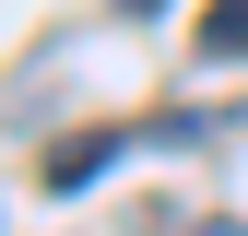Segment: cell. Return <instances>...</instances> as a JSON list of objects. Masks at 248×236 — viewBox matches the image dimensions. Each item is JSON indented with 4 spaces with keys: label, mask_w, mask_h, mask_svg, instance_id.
I'll use <instances>...</instances> for the list:
<instances>
[{
    "label": "cell",
    "mask_w": 248,
    "mask_h": 236,
    "mask_svg": "<svg viewBox=\"0 0 248 236\" xmlns=\"http://www.w3.org/2000/svg\"><path fill=\"white\" fill-rule=\"evenodd\" d=\"M118 154H130V130H83V142H59V154H47V189H83V177H107Z\"/></svg>",
    "instance_id": "6da1fadb"
},
{
    "label": "cell",
    "mask_w": 248,
    "mask_h": 236,
    "mask_svg": "<svg viewBox=\"0 0 248 236\" xmlns=\"http://www.w3.org/2000/svg\"><path fill=\"white\" fill-rule=\"evenodd\" d=\"M201 59H248V0H213L201 12Z\"/></svg>",
    "instance_id": "7a4b0ae2"
},
{
    "label": "cell",
    "mask_w": 248,
    "mask_h": 236,
    "mask_svg": "<svg viewBox=\"0 0 248 236\" xmlns=\"http://www.w3.org/2000/svg\"><path fill=\"white\" fill-rule=\"evenodd\" d=\"M189 236H248V224H236V213H201V224H189Z\"/></svg>",
    "instance_id": "3957f363"
},
{
    "label": "cell",
    "mask_w": 248,
    "mask_h": 236,
    "mask_svg": "<svg viewBox=\"0 0 248 236\" xmlns=\"http://www.w3.org/2000/svg\"><path fill=\"white\" fill-rule=\"evenodd\" d=\"M118 12H130V24H154V12H166V0H118Z\"/></svg>",
    "instance_id": "277c9868"
}]
</instances>
